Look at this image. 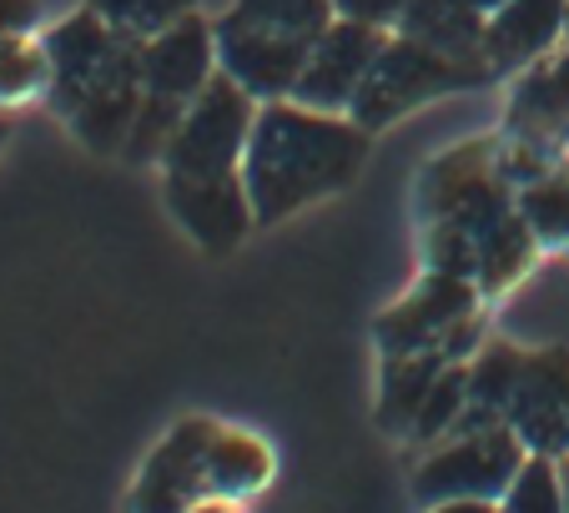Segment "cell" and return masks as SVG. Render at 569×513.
I'll use <instances>...</instances> for the list:
<instances>
[{
  "label": "cell",
  "mask_w": 569,
  "mask_h": 513,
  "mask_svg": "<svg viewBox=\"0 0 569 513\" xmlns=\"http://www.w3.org/2000/svg\"><path fill=\"white\" fill-rule=\"evenodd\" d=\"M373 131H363L348 111H318L302 101H262L242 151V182L252 197L258 227H278L292 212L338 197L368 167Z\"/></svg>",
  "instance_id": "obj_1"
},
{
  "label": "cell",
  "mask_w": 569,
  "mask_h": 513,
  "mask_svg": "<svg viewBox=\"0 0 569 513\" xmlns=\"http://www.w3.org/2000/svg\"><path fill=\"white\" fill-rule=\"evenodd\" d=\"M489 81H495L489 66L443 56L409 31H388L383 51L373 56L368 76L358 81L353 101H348V117L378 137L398 117H409V111L429 107V101L449 97V91H469V86H489Z\"/></svg>",
  "instance_id": "obj_2"
},
{
  "label": "cell",
  "mask_w": 569,
  "mask_h": 513,
  "mask_svg": "<svg viewBox=\"0 0 569 513\" xmlns=\"http://www.w3.org/2000/svg\"><path fill=\"white\" fill-rule=\"evenodd\" d=\"M258 107L262 101L248 86L217 71L187 101L182 127L161 157V182H232V177H242V151H248Z\"/></svg>",
  "instance_id": "obj_3"
},
{
  "label": "cell",
  "mask_w": 569,
  "mask_h": 513,
  "mask_svg": "<svg viewBox=\"0 0 569 513\" xmlns=\"http://www.w3.org/2000/svg\"><path fill=\"white\" fill-rule=\"evenodd\" d=\"M525 443L509 423L499 428H483V433H463V439H439L423 463L413 469L409 479V493L429 509L439 503H453V499H489L499 503L515 479V469L525 463Z\"/></svg>",
  "instance_id": "obj_4"
},
{
  "label": "cell",
  "mask_w": 569,
  "mask_h": 513,
  "mask_svg": "<svg viewBox=\"0 0 569 513\" xmlns=\"http://www.w3.org/2000/svg\"><path fill=\"white\" fill-rule=\"evenodd\" d=\"M479 282L473 278H459V272H439L429 268L419 278V288L409 292L403 302L383 312L373 322V338L383 348V358H398V353H443V338L479 308Z\"/></svg>",
  "instance_id": "obj_5"
},
{
  "label": "cell",
  "mask_w": 569,
  "mask_h": 513,
  "mask_svg": "<svg viewBox=\"0 0 569 513\" xmlns=\"http://www.w3.org/2000/svg\"><path fill=\"white\" fill-rule=\"evenodd\" d=\"M41 41H46V56H51V91H46V101H51L56 117H66L131 46H141L131 36H121L117 26H107L91 6L66 16L61 26H51Z\"/></svg>",
  "instance_id": "obj_6"
},
{
  "label": "cell",
  "mask_w": 569,
  "mask_h": 513,
  "mask_svg": "<svg viewBox=\"0 0 569 513\" xmlns=\"http://www.w3.org/2000/svg\"><path fill=\"white\" fill-rule=\"evenodd\" d=\"M388 31H393V26L348 21V16H338V21L328 26L318 41H312L308 61H302L298 86H292V101H302V107H318V111H348L358 81L368 76L373 56L383 51Z\"/></svg>",
  "instance_id": "obj_7"
},
{
  "label": "cell",
  "mask_w": 569,
  "mask_h": 513,
  "mask_svg": "<svg viewBox=\"0 0 569 513\" xmlns=\"http://www.w3.org/2000/svg\"><path fill=\"white\" fill-rule=\"evenodd\" d=\"M505 423L529 453H569V348L525 353Z\"/></svg>",
  "instance_id": "obj_8"
},
{
  "label": "cell",
  "mask_w": 569,
  "mask_h": 513,
  "mask_svg": "<svg viewBox=\"0 0 569 513\" xmlns=\"http://www.w3.org/2000/svg\"><path fill=\"white\" fill-rule=\"evenodd\" d=\"M217 418H182V423L161 439V449L147 459L137 489H131V509L141 513H172L197 509L207 499V449H212Z\"/></svg>",
  "instance_id": "obj_9"
},
{
  "label": "cell",
  "mask_w": 569,
  "mask_h": 513,
  "mask_svg": "<svg viewBox=\"0 0 569 513\" xmlns=\"http://www.w3.org/2000/svg\"><path fill=\"white\" fill-rule=\"evenodd\" d=\"M137 56H141V86H147V91L192 101L197 91L222 71V61H217V21L192 11V16H182V21H172L167 31L147 36Z\"/></svg>",
  "instance_id": "obj_10"
},
{
  "label": "cell",
  "mask_w": 569,
  "mask_h": 513,
  "mask_svg": "<svg viewBox=\"0 0 569 513\" xmlns=\"http://www.w3.org/2000/svg\"><path fill=\"white\" fill-rule=\"evenodd\" d=\"M565 31H569L565 0H505L483 21V61H489L495 76L525 71L539 56L555 51Z\"/></svg>",
  "instance_id": "obj_11"
},
{
  "label": "cell",
  "mask_w": 569,
  "mask_h": 513,
  "mask_svg": "<svg viewBox=\"0 0 569 513\" xmlns=\"http://www.w3.org/2000/svg\"><path fill=\"white\" fill-rule=\"evenodd\" d=\"M137 51L141 46H131V51L91 86L87 97L66 111V127L76 131V141L87 151H97V157H111V151L127 147V131H131V121H137L141 91H147V86H141V56Z\"/></svg>",
  "instance_id": "obj_12"
},
{
  "label": "cell",
  "mask_w": 569,
  "mask_h": 513,
  "mask_svg": "<svg viewBox=\"0 0 569 513\" xmlns=\"http://www.w3.org/2000/svg\"><path fill=\"white\" fill-rule=\"evenodd\" d=\"M505 121H509V137L535 141L545 151L559 147V137L569 131V46L539 56L535 66L519 71Z\"/></svg>",
  "instance_id": "obj_13"
},
{
  "label": "cell",
  "mask_w": 569,
  "mask_h": 513,
  "mask_svg": "<svg viewBox=\"0 0 569 513\" xmlns=\"http://www.w3.org/2000/svg\"><path fill=\"white\" fill-rule=\"evenodd\" d=\"M483 21L489 16L479 11V0H409L393 31L419 36V41H429L443 56L489 66L483 61Z\"/></svg>",
  "instance_id": "obj_14"
},
{
  "label": "cell",
  "mask_w": 569,
  "mask_h": 513,
  "mask_svg": "<svg viewBox=\"0 0 569 513\" xmlns=\"http://www.w3.org/2000/svg\"><path fill=\"white\" fill-rule=\"evenodd\" d=\"M217 21L312 51V41L338 21V6L333 0H232V11L217 16Z\"/></svg>",
  "instance_id": "obj_15"
},
{
  "label": "cell",
  "mask_w": 569,
  "mask_h": 513,
  "mask_svg": "<svg viewBox=\"0 0 569 513\" xmlns=\"http://www.w3.org/2000/svg\"><path fill=\"white\" fill-rule=\"evenodd\" d=\"M449 358L433 348V353H398L383 358V383H378V428L393 433V439H409L413 418H419L423 398H429L433 378L443 373Z\"/></svg>",
  "instance_id": "obj_16"
},
{
  "label": "cell",
  "mask_w": 569,
  "mask_h": 513,
  "mask_svg": "<svg viewBox=\"0 0 569 513\" xmlns=\"http://www.w3.org/2000/svg\"><path fill=\"white\" fill-rule=\"evenodd\" d=\"M272 479V449L252 433L217 428L207 449V499H252Z\"/></svg>",
  "instance_id": "obj_17"
},
{
  "label": "cell",
  "mask_w": 569,
  "mask_h": 513,
  "mask_svg": "<svg viewBox=\"0 0 569 513\" xmlns=\"http://www.w3.org/2000/svg\"><path fill=\"white\" fill-rule=\"evenodd\" d=\"M535 252H539L535 227L525 222V212H509L505 222L479 242V252H473V282H479L483 298L515 288V282L535 268Z\"/></svg>",
  "instance_id": "obj_18"
},
{
  "label": "cell",
  "mask_w": 569,
  "mask_h": 513,
  "mask_svg": "<svg viewBox=\"0 0 569 513\" xmlns=\"http://www.w3.org/2000/svg\"><path fill=\"white\" fill-rule=\"evenodd\" d=\"M182 117H187V101L161 97V91H141V107H137V121H131V131H127L121 157H127L131 167H151V161L161 167L177 127H182Z\"/></svg>",
  "instance_id": "obj_19"
},
{
  "label": "cell",
  "mask_w": 569,
  "mask_h": 513,
  "mask_svg": "<svg viewBox=\"0 0 569 513\" xmlns=\"http://www.w3.org/2000/svg\"><path fill=\"white\" fill-rule=\"evenodd\" d=\"M519 212L535 227L539 247L569 242V167H549L545 177L519 187Z\"/></svg>",
  "instance_id": "obj_20"
},
{
  "label": "cell",
  "mask_w": 569,
  "mask_h": 513,
  "mask_svg": "<svg viewBox=\"0 0 569 513\" xmlns=\"http://www.w3.org/2000/svg\"><path fill=\"white\" fill-rule=\"evenodd\" d=\"M46 91H51V56H46V41L0 36V107L46 97Z\"/></svg>",
  "instance_id": "obj_21"
},
{
  "label": "cell",
  "mask_w": 569,
  "mask_h": 513,
  "mask_svg": "<svg viewBox=\"0 0 569 513\" xmlns=\"http://www.w3.org/2000/svg\"><path fill=\"white\" fill-rule=\"evenodd\" d=\"M519 368H525V348L515 342H479V353L469 358V398L473 403H489L505 413L509 398H515Z\"/></svg>",
  "instance_id": "obj_22"
},
{
  "label": "cell",
  "mask_w": 569,
  "mask_h": 513,
  "mask_svg": "<svg viewBox=\"0 0 569 513\" xmlns=\"http://www.w3.org/2000/svg\"><path fill=\"white\" fill-rule=\"evenodd\" d=\"M499 509H509V513H565V489H559L555 453H525V463L515 469Z\"/></svg>",
  "instance_id": "obj_23"
},
{
  "label": "cell",
  "mask_w": 569,
  "mask_h": 513,
  "mask_svg": "<svg viewBox=\"0 0 569 513\" xmlns=\"http://www.w3.org/2000/svg\"><path fill=\"white\" fill-rule=\"evenodd\" d=\"M469 403V363H443V373L433 378L429 398H423L419 418L409 428V443H439L453 428V418Z\"/></svg>",
  "instance_id": "obj_24"
},
{
  "label": "cell",
  "mask_w": 569,
  "mask_h": 513,
  "mask_svg": "<svg viewBox=\"0 0 569 513\" xmlns=\"http://www.w3.org/2000/svg\"><path fill=\"white\" fill-rule=\"evenodd\" d=\"M87 6L131 41H147V36L167 31L172 21L197 11V0H87Z\"/></svg>",
  "instance_id": "obj_25"
},
{
  "label": "cell",
  "mask_w": 569,
  "mask_h": 513,
  "mask_svg": "<svg viewBox=\"0 0 569 513\" xmlns=\"http://www.w3.org/2000/svg\"><path fill=\"white\" fill-rule=\"evenodd\" d=\"M338 16H348V21H373V26H398V16H403V6L409 0H333Z\"/></svg>",
  "instance_id": "obj_26"
},
{
  "label": "cell",
  "mask_w": 569,
  "mask_h": 513,
  "mask_svg": "<svg viewBox=\"0 0 569 513\" xmlns=\"http://www.w3.org/2000/svg\"><path fill=\"white\" fill-rule=\"evenodd\" d=\"M41 26V0H0V36H31Z\"/></svg>",
  "instance_id": "obj_27"
},
{
  "label": "cell",
  "mask_w": 569,
  "mask_h": 513,
  "mask_svg": "<svg viewBox=\"0 0 569 513\" xmlns=\"http://www.w3.org/2000/svg\"><path fill=\"white\" fill-rule=\"evenodd\" d=\"M559 489H565V513H569V453H559Z\"/></svg>",
  "instance_id": "obj_28"
},
{
  "label": "cell",
  "mask_w": 569,
  "mask_h": 513,
  "mask_svg": "<svg viewBox=\"0 0 569 513\" xmlns=\"http://www.w3.org/2000/svg\"><path fill=\"white\" fill-rule=\"evenodd\" d=\"M499 6H505V0H479V11L489 16V11H499Z\"/></svg>",
  "instance_id": "obj_29"
},
{
  "label": "cell",
  "mask_w": 569,
  "mask_h": 513,
  "mask_svg": "<svg viewBox=\"0 0 569 513\" xmlns=\"http://www.w3.org/2000/svg\"><path fill=\"white\" fill-rule=\"evenodd\" d=\"M0 141H6V121H0Z\"/></svg>",
  "instance_id": "obj_30"
},
{
  "label": "cell",
  "mask_w": 569,
  "mask_h": 513,
  "mask_svg": "<svg viewBox=\"0 0 569 513\" xmlns=\"http://www.w3.org/2000/svg\"><path fill=\"white\" fill-rule=\"evenodd\" d=\"M565 6H569V0H565Z\"/></svg>",
  "instance_id": "obj_31"
}]
</instances>
